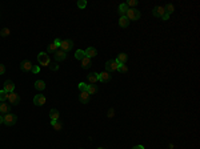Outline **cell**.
<instances>
[{"instance_id": "obj_1", "label": "cell", "mask_w": 200, "mask_h": 149, "mask_svg": "<svg viewBox=\"0 0 200 149\" xmlns=\"http://www.w3.org/2000/svg\"><path fill=\"white\" fill-rule=\"evenodd\" d=\"M125 16H127L128 20H139L140 16H142V13H140V11L139 9H136V8H128Z\"/></svg>"}, {"instance_id": "obj_2", "label": "cell", "mask_w": 200, "mask_h": 149, "mask_svg": "<svg viewBox=\"0 0 200 149\" xmlns=\"http://www.w3.org/2000/svg\"><path fill=\"white\" fill-rule=\"evenodd\" d=\"M16 120H18V116L14 115V113H7L3 117V124H6L7 126H12L16 124Z\"/></svg>"}, {"instance_id": "obj_3", "label": "cell", "mask_w": 200, "mask_h": 149, "mask_svg": "<svg viewBox=\"0 0 200 149\" xmlns=\"http://www.w3.org/2000/svg\"><path fill=\"white\" fill-rule=\"evenodd\" d=\"M122 65V64H119L116 60H108L107 63H105V72H108V73H111V72H115L119 69V67Z\"/></svg>"}, {"instance_id": "obj_4", "label": "cell", "mask_w": 200, "mask_h": 149, "mask_svg": "<svg viewBox=\"0 0 200 149\" xmlns=\"http://www.w3.org/2000/svg\"><path fill=\"white\" fill-rule=\"evenodd\" d=\"M38 61H39V64H41L43 67H49L51 59H49V56H48L47 53H43V52H40V53L38 55Z\"/></svg>"}, {"instance_id": "obj_5", "label": "cell", "mask_w": 200, "mask_h": 149, "mask_svg": "<svg viewBox=\"0 0 200 149\" xmlns=\"http://www.w3.org/2000/svg\"><path fill=\"white\" fill-rule=\"evenodd\" d=\"M7 100H8L12 105H19V104H20V96H19L18 93L12 92V93H8V99H7Z\"/></svg>"}, {"instance_id": "obj_6", "label": "cell", "mask_w": 200, "mask_h": 149, "mask_svg": "<svg viewBox=\"0 0 200 149\" xmlns=\"http://www.w3.org/2000/svg\"><path fill=\"white\" fill-rule=\"evenodd\" d=\"M73 47V41L72 40H63L60 44V49L61 51H64L67 53V52H70L71 49H72Z\"/></svg>"}, {"instance_id": "obj_7", "label": "cell", "mask_w": 200, "mask_h": 149, "mask_svg": "<svg viewBox=\"0 0 200 149\" xmlns=\"http://www.w3.org/2000/svg\"><path fill=\"white\" fill-rule=\"evenodd\" d=\"M53 59H55L58 63H60V61H64L67 59V53L64 51H61V49H58V51L53 53Z\"/></svg>"}, {"instance_id": "obj_8", "label": "cell", "mask_w": 200, "mask_h": 149, "mask_svg": "<svg viewBox=\"0 0 200 149\" xmlns=\"http://www.w3.org/2000/svg\"><path fill=\"white\" fill-rule=\"evenodd\" d=\"M32 63L31 61H28V60H23L20 63V69L23 72H32Z\"/></svg>"}, {"instance_id": "obj_9", "label": "cell", "mask_w": 200, "mask_h": 149, "mask_svg": "<svg viewBox=\"0 0 200 149\" xmlns=\"http://www.w3.org/2000/svg\"><path fill=\"white\" fill-rule=\"evenodd\" d=\"M164 15H167V12H165V9H164V7H162V6H157V7H155L154 8V16H156V17H164Z\"/></svg>"}, {"instance_id": "obj_10", "label": "cell", "mask_w": 200, "mask_h": 149, "mask_svg": "<svg viewBox=\"0 0 200 149\" xmlns=\"http://www.w3.org/2000/svg\"><path fill=\"white\" fill-rule=\"evenodd\" d=\"M46 101H47V99H46V96H43V95H36L35 97H33V104H35V105H38V106L44 105V104H46Z\"/></svg>"}, {"instance_id": "obj_11", "label": "cell", "mask_w": 200, "mask_h": 149, "mask_svg": "<svg viewBox=\"0 0 200 149\" xmlns=\"http://www.w3.org/2000/svg\"><path fill=\"white\" fill-rule=\"evenodd\" d=\"M3 91H6L7 93H12V92L15 91V84L12 83L11 80H7L6 83H4V88Z\"/></svg>"}, {"instance_id": "obj_12", "label": "cell", "mask_w": 200, "mask_h": 149, "mask_svg": "<svg viewBox=\"0 0 200 149\" xmlns=\"http://www.w3.org/2000/svg\"><path fill=\"white\" fill-rule=\"evenodd\" d=\"M85 57L91 59V57H95L96 55H98V51H96V48H93V47H90V48L85 49Z\"/></svg>"}, {"instance_id": "obj_13", "label": "cell", "mask_w": 200, "mask_h": 149, "mask_svg": "<svg viewBox=\"0 0 200 149\" xmlns=\"http://www.w3.org/2000/svg\"><path fill=\"white\" fill-rule=\"evenodd\" d=\"M111 80V73L108 72H102V73H99V81H102V83H107V81Z\"/></svg>"}, {"instance_id": "obj_14", "label": "cell", "mask_w": 200, "mask_h": 149, "mask_svg": "<svg viewBox=\"0 0 200 149\" xmlns=\"http://www.w3.org/2000/svg\"><path fill=\"white\" fill-rule=\"evenodd\" d=\"M90 97H91V96L88 95V92L84 91V92H81V93H80V96H79V100H80V103L87 104L88 101H90Z\"/></svg>"}, {"instance_id": "obj_15", "label": "cell", "mask_w": 200, "mask_h": 149, "mask_svg": "<svg viewBox=\"0 0 200 149\" xmlns=\"http://www.w3.org/2000/svg\"><path fill=\"white\" fill-rule=\"evenodd\" d=\"M87 80H88V83L90 84H96V81H99V73H90L87 76Z\"/></svg>"}, {"instance_id": "obj_16", "label": "cell", "mask_w": 200, "mask_h": 149, "mask_svg": "<svg viewBox=\"0 0 200 149\" xmlns=\"http://www.w3.org/2000/svg\"><path fill=\"white\" fill-rule=\"evenodd\" d=\"M127 60H128L127 53H119L117 55V57H116V61H117L119 64H125Z\"/></svg>"}, {"instance_id": "obj_17", "label": "cell", "mask_w": 200, "mask_h": 149, "mask_svg": "<svg viewBox=\"0 0 200 149\" xmlns=\"http://www.w3.org/2000/svg\"><path fill=\"white\" fill-rule=\"evenodd\" d=\"M119 26L123 27V28H127L128 26H130V20L127 19V16H122L119 19Z\"/></svg>"}, {"instance_id": "obj_18", "label": "cell", "mask_w": 200, "mask_h": 149, "mask_svg": "<svg viewBox=\"0 0 200 149\" xmlns=\"http://www.w3.org/2000/svg\"><path fill=\"white\" fill-rule=\"evenodd\" d=\"M59 111L58 109H51L49 111V117H51V120L52 121H58V118H59Z\"/></svg>"}, {"instance_id": "obj_19", "label": "cell", "mask_w": 200, "mask_h": 149, "mask_svg": "<svg viewBox=\"0 0 200 149\" xmlns=\"http://www.w3.org/2000/svg\"><path fill=\"white\" fill-rule=\"evenodd\" d=\"M85 57V52L83 51V49H78V51L75 52V59H78V60H83V59Z\"/></svg>"}, {"instance_id": "obj_20", "label": "cell", "mask_w": 200, "mask_h": 149, "mask_svg": "<svg viewBox=\"0 0 200 149\" xmlns=\"http://www.w3.org/2000/svg\"><path fill=\"white\" fill-rule=\"evenodd\" d=\"M91 59H88V57H84L83 60H81V68H84V69H88L91 67Z\"/></svg>"}, {"instance_id": "obj_21", "label": "cell", "mask_w": 200, "mask_h": 149, "mask_svg": "<svg viewBox=\"0 0 200 149\" xmlns=\"http://www.w3.org/2000/svg\"><path fill=\"white\" fill-rule=\"evenodd\" d=\"M127 11H128V7H127V4H125V3L120 4V6H119V13L122 15V16H125V13H127Z\"/></svg>"}, {"instance_id": "obj_22", "label": "cell", "mask_w": 200, "mask_h": 149, "mask_svg": "<svg viewBox=\"0 0 200 149\" xmlns=\"http://www.w3.org/2000/svg\"><path fill=\"white\" fill-rule=\"evenodd\" d=\"M87 92L88 95H95L96 92H98V88H96V85H93V84H91V85H87Z\"/></svg>"}, {"instance_id": "obj_23", "label": "cell", "mask_w": 200, "mask_h": 149, "mask_svg": "<svg viewBox=\"0 0 200 149\" xmlns=\"http://www.w3.org/2000/svg\"><path fill=\"white\" fill-rule=\"evenodd\" d=\"M35 88L38 89V91H43V89L46 88V83H44L43 80H38L35 83Z\"/></svg>"}, {"instance_id": "obj_24", "label": "cell", "mask_w": 200, "mask_h": 149, "mask_svg": "<svg viewBox=\"0 0 200 149\" xmlns=\"http://www.w3.org/2000/svg\"><path fill=\"white\" fill-rule=\"evenodd\" d=\"M9 106L6 103H0V113H8Z\"/></svg>"}, {"instance_id": "obj_25", "label": "cell", "mask_w": 200, "mask_h": 149, "mask_svg": "<svg viewBox=\"0 0 200 149\" xmlns=\"http://www.w3.org/2000/svg\"><path fill=\"white\" fill-rule=\"evenodd\" d=\"M51 125H52V128L55 129V131H60V129L63 128L61 123H59V121H52V120H51Z\"/></svg>"}, {"instance_id": "obj_26", "label": "cell", "mask_w": 200, "mask_h": 149, "mask_svg": "<svg viewBox=\"0 0 200 149\" xmlns=\"http://www.w3.org/2000/svg\"><path fill=\"white\" fill-rule=\"evenodd\" d=\"M47 51H48L49 53H55V52L58 51V47L55 45V43H51L48 47H47Z\"/></svg>"}, {"instance_id": "obj_27", "label": "cell", "mask_w": 200, "mask_h": 149, "mask_svg": "<svg viewBox=\"0 0 200 149\" xmlns=\"http://www.w3.org/2000/svg\"><path fill=\"white\" fill-rule=\"evenodd\" d=\"M7 99H8V93H7L6 91H0V101H1V103H4Z\"/></svg>"}, {"instance_id": "obj_28", "label": "cell", "mask_w": 200, "mask_h": 149, "mask_svg": "<svg viewBox=\"0 0 200 149\" xmlns=\"http://www.w3.org/2000/svg\"><path fill=\"white\" fill-rule=\"evenodd\" d=\"M164 9H165V12H167L168 15H171L172 12H174V6H172V4H167V6L164 7Z\"/></svg>"}, {"instance_id": "obj_29", "label": "cell", "mask_w": 200, "mask_h": 149, "mask_svg": "<svg viewBox=\"0 0 200 149\" xmlns=\"http://www.w3.org/2000/svg\"><path fill=\"white\" fill-rule=\"evenodd\" d=\"M9 33H11V31H9L8 28H3V29H1V31H0V36H3V37L8 36Z\"/></svg>"}, {"instance_id": "obj_30", "label": "cell", "mask_w": 200, "mask_h": 149, "mask_svg": "<svg viewBox=\"0 0 200 149\" xmlns=\"http://www.w3.org/2000/svg\"><path fill=\"white\" fill-rule=\"evenodd\" d=\"M78 7L79 8H85V7H87V1H85V0H79Z\"/></svg>"}, {"instance_id": "obj_31", "label": "cell", "mask_w": 200, "mask_h": 149, "mask_svg": "<svg viewBox=\"0 0 200 149\" xmlns=\"http://www.w3.org/2000/svg\"><path fill=\"white\" fill-rule=\"evenodd\" d=\"M117 71H119L120 73H125V72L128 71V68H127V67H125V64H122V65L119 67V69H117Z\"/></svg>"}, {"instance_id": "obj_32", "label": "cell", "mask_w": 200, "mask_h": 149, "mask_svg": "<svg viewBox=\"0 0 200 149\" xmlns=\"http://www.w3.org/2000/svg\"><path fill=\"white\" fill-rule=\"evenodd\" d=\"M125 4H127V7H135L137 4V1H136V0H128Z\"/></svg>"}, {"instance_id": "obj_33", "label": "cell", "mask_w": 200, "mask_h": 149, "mask_svg": "<svg viewBox=\"0 0 200 149\" xmlns=\"http://www.w3.org/2000/svg\"><path fill=\"white\" fill-rule=\"evenodd\" d=\"M79 89H80L81 92L87 91V84H85V83H79Z\"/></svg>"}, {"instance_id": "obj_34", "label": "cell", "mask_w": 200, "mask_h": 149, "mask_svg": "<svg viewBox=\"0 0 200 149\" xmlns=\"http://www.w3.org/2000/svg\"><path fill=\"white\" fill-rule=\"evenodd\" d=\"M4 72H6V67L4 64H0V74H4Z\"/></svg>"}, {"instance_id": "obj_35", "label": "cell", "mask_w": 200, "mask_h": 149, "mask_svg": "<svg viewBox=\"0 0 200 149\" xmlns=\"http://www.w3.org/2000/svg\"><path fill=\"white\" fill-rule=\"evenodd\" d=\"M49 68H51V71H56V69H59V65H58V64H55V65H53V64H52V65L49 64Z\"/></svg>"}, {"instance_id": "obj_36", "label": "cell", "mask_w": 200, "mask_h": 149, "mask_svg": "<svg viewBox=\"0 0 200 149\" xmlns=\"http://www.w3.org/2000/svg\"><path fill=\"white\" fill-rule=\"evenodd\" d=\"M53 43H55V45L59 48V47H60V44H61V40H59V39H56V40L53 41Z\"/></svg>"}, {"instance_id": "obj_37", "label": "cell", "mask_w": 200, "mask_h": 149, "mask_svg": "<svg viewBox=\"0 0 200 149\" xmlns=\"http://www.w3.org/2000/svg\"><path fill=\"white\" fill-rule=\"evenodd\" d=\"M32 72H33V73H38V72H39V67L33 65V67H32Z\"/></svg>"}, {"instance_id": "obj_38", "label": "cell", "mask_w": 200, "mask_h": 149, "mask_svg": "<svg viewBox=\"0 0 200 149\" xmlns=\"http://www.w3.org/2000/svg\"><path fill=\"white\" fill-rule=\"evenodd\" d=\"M132 149H144V146H143V145H135Z\"/></svg>"}, {"instance_id": "obj_39", "label": "cell", "mask_w": 200, "mask_h": 149, "mask_svg": "<svg viewBox=\"0 0 200 149\" xmlns=\"http://www.w3.org/2000/svg\"><path fill=\"white\" fill-rule=\"evenodd\" d=\"M3 124V116H0V125Z\"/></svg>"}]
</instances>
